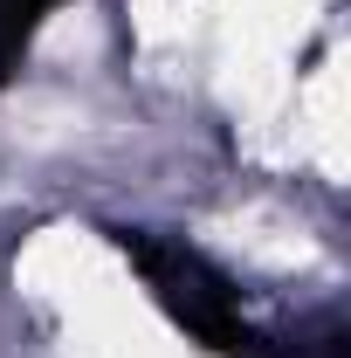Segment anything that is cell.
I'll return each instance as SVG.
<instances>
[{
	"instance_id": "cell-2",
	"label": "cell",
	"mask_w": 351,
	"mask_h": 358,
	"mask_svg": "<svg viewBox=\"0 0 351 358\" xmlns=\"http://www.w3.org/2000/svg\"><path fill=\"white\" fill-rule=\"evenodd\" d=\"M255 358H351V324L345 310H324L296 331H282V338H262Z\"/></svg>"
},
{
	"instance_id": "cell-1",
	"label": "cell",
	"mask_w": 351,
	"mask_h": 358,
	"mask_svg": "<svg viewBox=\"0 0 351 358\" xmlns=\"http://www.w3.org/2000/svg\"><path fill=\"white\" fill-rule=\"evenodd\" d=\"M110 241H117L124 262L145 275L152 303L173 317L200 352H214V358H255L262 352V331L241 317V289H234L193 241H179L166 227H110Z\"/></svg>"
},
{
	"instance_id": "cell-3",
	"label": "cell",
	"mask_w": 351,
	"mask_h": 358,
	"mask_svg": "<svg viewBox=\"0 0 351 358\" xmlns=\"http://www.w3.org/2000/svg\"><path fill=\"white\" fill-rule=\"evenodd\" d=\"M62 0H0V90L14 83V69H21V55L28 42L42 35V21L55 14Z\"/></svg>"
}]
</instances>
